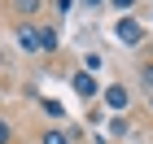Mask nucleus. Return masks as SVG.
Here are the masks:
<instances>
[{
  "mask_svg": "<svg viewBox=\"0 0 153 144\" xmlns=\"http://www.w3.org/2000/svg\"><path fill=\"white\" fill-rule=\"evenodd\" d=\"M39 144H70V135L61 131V127H48V131L39 135Z\"/></svg>",
  "mask_w": 153,
  "mask_h": 144,
  "instance_id": "nucleus-8",
  "label": "nucleus"
},
{
  "mask_svg": "<svg viewBox=\"0 0 153 144\" xmlns=\"http://www.w3.org/2000/svg\"><path fill=\"white\" fill-rule=\"evenodd\" d=\"M9 9L18 13V18H35V13H39V0H9Z\"/></svg>",
  "mask_w": 153,
  "mask_h": 144,
  "instance_id": "nucleus-5",
  "label": "nucleus"
},
{
  "mask_svg": "<svg viewBox=\"0 0 153 144\" xmlns=\"http://www.w3.org/2000/svg\"><path fill=\"white\" fill-rule=\"evenodd\" d=\"M83 4H88V9H92V4H101V0H83Z\"/></svg>",
  "mask_w": 153,
  "mask_h": 144,
  "instance_id": "nucleus-11",
  "label": "nucleus"
},
{
  "mask_svg": "<svg viewBox=\"0 0 153 144\" xmlns=\"http://www.w3.org/2000/svg\"><path fill=\"white\" fill-rule=\"evenodd\" d=\"M109 4H114V9H127V13H131V4H136V0H109Z\"/></svg>",
  "mask_w": 153,
  "mask_h": 144,
  "instance_id": "nucleus-9",
  "label": "nucleus"
},
{
  "mask_svg": "<svg viewBox=\"0 0 153 144\" xmlns=\"http://www.w3.org/2000/svg\"><path fill=\"white\" fill-rule=\"evenodd\" d=\"M105 105H109V109H127V105H131V92H127L123 83H109V87H105Z\"/></svg>",
  "mask_w": 153,
  "mask_h": 144,
  "instance_id": "nucleus-4",
  "label": "nucleus"
},
{
  "mask_svg": "<svg viewBox=\"0 0 153 144\" xmlns=\"http://www.w3.org/2000/svg\"><path fill=\"white\" fill-rule=\"evenodd\" d=\"M136 79H140V87H144V92H153V57H149V61H140Z\"/></svg>",
  "mask_w": 153,
  "mask_h": 144,
  "instance_id": "nucleus-7",
  "label": "nucleus"
},
{
  "mask_svg": "<svg viewBox=\"0 0 153 144\" xmlns=\"http://www.w3.org/2000/svg\"><path fill=\"white\" fill-rule=\"evenodd\" d=\"M70 83H74V92H79L83 100H92V96L101 92V83H96V79H92L88 70H74V79H70Z\"/></svg>",
  "mask_w": 153,
  "mask_h": 144,
  "instance_id": "nucleus-3",
  "label": "nucleus"
},
{
  "mask_svg": "<svg viewBox=\"0 0 153 144\" xmlns=\"http://www.w3.org/2000/svg\"><path fill=\"white\" fill-rule=\"evenodd\" d=\"M114 35L123 39V44H144V26L136 22V18H123V22L114 26Z\"/></svg>",
  "mask_w": 153,
  "mask_h": 144,
  "instance_id": "nucleus-1",
  "label": "nucleus"
},
{
  "mask_svg": "<svg viewBox=\"0 0 153 144\" xmlns=\"http://www.w3.org/2000/svg\"><path fill=\"white\" fill-rule=\"evenodd\" d=\"M39 52H57V31L53 26H39Z\"/></svg>",
  "mask_w": 153,
  "mask_h": 144,
  "instance_id": "nucleus-6",
  "label": "nucleus"
},
{
  "mask_svg": "<svg viewBox=\"0 0 153 144\" xmlns=\"http://www.w3.org/2000/svg\"><path fill=\"white\" fill-rule=\"evenodd\" d=\"M0 144H9V127H4V122H0Z\"/></svg>",
  "mask_w": 153,
  "mask_h": 144,
  "instance_id": "nucleus-10",
  "label": "nucleus"
},
{
  "mask_svg": "<svg viewBox=\"0 0 153 144\" xmlns=\"http://www.w3.org/2000/svg\"><path fill=\"white\" fill-rule=\"evenodd\" d=\"M149 114H153V92H149Z\"/></svg>",
  "mask_w": 153,
  "mask_h": 144,
  "instance_id": "nucleus-12",
  "label": "nucleus"
},
{
  "mask_svg": "<svg viewBox=\"0 0 153 144\" xmlns=\"http://www.w3.org/2000/svg\"><path fill=\"white\" fill-rule=\"evenodd\" d=\"M18 48H22V52H39V26L18 22Z\"/></svg>",
  "mask_w": 153,
  "mask_h": 144,
  "instance_id": "nucleus-2",
  "label": "nucleus"
}]
</instances>
